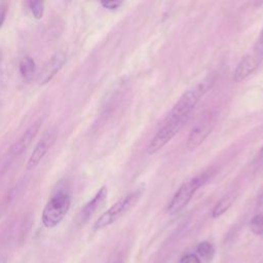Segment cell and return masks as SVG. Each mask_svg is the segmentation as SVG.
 <instances>
[{
  "instance_id": "obj_1",
  "label": "cell",
  "mask_w": 263,
  "mask_h": 263,
  "mask_svg": "<svg viewBox=\"0 0 263 263\" xmlns=\"http://www.w3.org/2000/svg\"><path fill=\"white\" fill-rule=\"evenodd\" d=\"M214 79L206 77L195 85L187 89L174 105L165 119L167 120H187L190 112L194 109L199 100L212 88Z\"/></svg>"
},
{
  "instance_id": "obj_2",
  "label": "cell",
  "mask_w": 263,
  "mask_h": 263,
  "mask_svg": "<svg viewBox=\"0 0 263 263\" xmlns=\"http://www.w3.org/2000/svg\"><path fill=\"white\" fill-rule=\"evenodd\" d=\"M71 206V194L65 189L57 190L45 204L41 220L46 228H53L58 226L65 218Z\"/></svg>"
},
{
  "instance_id": "obj_3",
  "label": "cell",
  "mask_w": 263,
  "mask_h": 263,
  "mask_svg": "<svg viewBox=\"0 0 263 263\" xmlns=\"http://www.w3.org/2000/svg\"><path fill=\"white\" fill-rule=\"evenodd\" d=\"M144 186H140L133 190L128 194L122 196L115 203H113L105 213H103L95 222L93 230H99L113 224L122 215L129 211L140 199L142 193L144 192Z\"/></svg>"
},
{
  "instance_id": "obj_4",
  "label": "cell",
  "mask_w": 263,
  "mask_h": 263,
  "mask_svg": "<svg viewBox=\"0 0 263 263\" xmlns=\"http://www.w3.org/2000/svg\"><path fill=\"white\" fill-rule=\"evenodd\" d=\"M206 180H208V175L202 174L200 176H196L184 182L172 197L167 205V212L171 215H174L182 211L191 200V198L193 197L197 189L200 186H202Z\"/></svg>"
},
{
  "instance_id": "obj_5",
  "label": "cell",
  "mask_w": 263,
  "mask_h": 263,
  "mask_svg": "<svg viewBox=\"0 0 263 263\" xmlns=\"http://www.w3.org/2000/svg\"><path fill=\"white\" fill-rule=\"evenodd\" d=\"M214 125L215 114L210 110L201 113L187 137V148L191 151L197 149L212 133Z\"/></svg>"
},
{
  "instance_id": "obj_6",
  "label": "cell",
  "mask_w": 263,
  "mask_h": 263,
  "mask_svg": "<svg viewBox=\"0 0 263 263\" xmlns=\"http://www.w3.org/2000/svg\"><path fill=\"white\" fill-rule=\"evenodd\" d=\"M186 120H167L164 119L162 126L151 139L147 146V153L152 155L161 150L184 126Z\"/></svg>"
},
{
  "instance_id": "obj_7",
  "label": "cell",
  "mask_w": 263,
  "mask_h": 263,
  "mask_svg": "<svg viewBox=\"0 0 263 263\" xmlns=\"http://www.w3.org/2000/svg\"><path fill=\"white\" fill-rule=\"evenodd\" d=\"M57 134L58 132L54 127H50L44 133L43 137L37 143V145L35 146V148L31 153V156L29 157V160L27 163L28 170L34 168L42 160V158L45 156L47 151L50 149V147L54 143L57 139Z\"/></svg>"
},
{
  "instance_id": "obj_8",
  "label": "cell",
  "mask_w": 263,
  "mask_h": 263,
  "mask_svg": "<svg viewBox=\"0 0 263 263\" xmlns=\"http://www.w3.org/2000/svg\"><path fill=\"white\" fill-rule=\"evenodd\" d=\"M107 195H108L107 186H102L98 190V192L95 194V196L87 203H85V205L80 210L75 220L76 224L79 226L85 224L91 218V216L102 206V204L105 202L107 198Z\"/></svg>"
},
{
  "instance_id": "obj_9",
  "label": "cell",
  "mask_w": 263,
  "mask_h": 263,
  "mask_svg": "<svg viewBox=\"0 0 263 263\" xmlns=\"http://www.w3.org/2000/svg\"><path fill=\"white\" fill-rule=\"evenodd\" d=\"M66 62V54L64 52L54 53L44 65L42 70L38 75V82L40 85L46 84L49 82L55 74L62 69L63 65Z\"/></svg>"
},
{
  "instance_id": "obj_10",
  "label": "cell",
  "mask_w": 263,
  "mask_h": 263,
  "mask_svg": "<svg viewBox=\"0 0 263 263\" xmlns=\"http://www.w3.org/2000/svg\"><path fill=\"white\" fill-rule=\"evenodd\" d=\"M42 120L38 119L36 120L34 123H32L24 133L23 135L12 144V146L10 147V153L12 155H20L21 153H23L28 146L32 143V141L34 140V138L36 137V135L38 134L40 126H41Z\"/></svg>"
},
{
  "instance_id": "obj_11",
  "label": "cell",
  "mask_w": 263,
  "mask_h": 263,
  "mask_svg": "<svg viewBox=\"0 0 263 263\" xmlns=\"http://www.w3.org/2000/svg\"><path fill=\"white\" fill-rule=\"evenodd\" d=\"M259 66V58L256 55L247 54L238 62L233 72V79L236 82H241L247 79Z\"/></svg>"
},
{
  "instance_id": "obj_12",
  "label": "cell",
  "mask_w": 263,
  "mask_h": 263,
  "mask_svg": "<svg viewBox=\"0 0 263 263\" xmlns=\"http://www.w3.org/2000/svg\"><path fill=\"white\" fill-rule=\"evenodd\" d=\"M18 70H20V74L22 75V77L27 80L30 81L32 80L35 71H36V64L35 61L32 57L30 55H25L18 64Z\"/></svg>"
},
{
  "instance_id": "obj_13",
  "label": "cell",
  "mask_w": 263,
  "mask_h": 263,
  "mask_svg": "<svg viewBox=\"0 0 263 263\" xmlns=\"http://www.w3.org/2000/svg\"><path fill=\"white\" fill-rule=\"evenodd\" d=\"M233 200H234V197L232 195H226V196L222 197L214 206V209L212 211V217L218 218V217L222 216L232 205Z\"/></svg>"
},
{
  "instance_id": "obj_14",
  "label": "cell",
  "mask_w": 263,
  "mask_h": 263,
  "mask_svg": "<svg viewBox=\"0 0 263 263\" xmlns=\"http://www.w3.org/2000/svg\"><path fill=\"white\" fill-rule=\"evenodd\" d=\"M28 6L36 20H41L44 13V2L32 0L28 2Z\"/></svg>"
},
{
  "instance_id": "obj_15",
  "label": "cell",
  "mask_w": 263,
  "mask_h": 263,
  "mask_svg": "<svg viewBox=\"0 0 263 263\" xmlns=\"http://www.w3.org/2000/svg\"><path fill=\"white\" fill-rule=\"evenodd\" d=\"M251 230L256 235H263V214L254 216L250 222Z\"/></svg>"
},
{
  "instance_id": "obj_16",
  "label": "cell",
  "mask_w": 263,
  "mask_h": 263,
  "mask_svg": "<svg viewBox=\"0 0 263 263\" xmlns=\"http://www.w3.org/2000/svg\"><path fill=\"white\" fill-rule=\"evenodd\" d=\"M196 251L200 257L204 259H210L214 253V248L209 241H202L197 246Z\"/></svg>"
},
{
  "instance_id": "obj_17",
  "label": "cell",
  "mask_w": 263,
  "mask_h": 263,
  "mask_svg": "<svg viewBox=\"0 0 263 263\" xmlns=\"http://www.w3.org/2000/svg\"><path fill=\"white\" fill-rule=\"evenodd\" d=\"M100 4L106 9L115 10V9L119 8L122 5V2L121 1H116V0H111V1H101Z\"/></svg>"
},
{
  "instance_id": "obj_18",
  "label": "cell",
  "mask_w": 263,
  "mask_h": 263,
  "mask_svg": "<svg viewBox=\"0 0 263 263\" xmlns=\"http://www.w3.org/2000/svg\"><path fill=\"white\" fill-rule=\"evenodd\" d=\"M179 263H200V259L197 257V255L193 254V253H189V254H186L184 255Z\"/></svg>"
},
{
  "instance_id": "obj_19",
  "label": "cell",
  "mask_w": 263,
  "mask_h": 263,
  "mask_svg": "<svg viewBox=\"0 0 263 263\" xmlns=\"http://www.w3.org/2000/svg\"><path fill=\"white\" fill-rule=\"evenodd\" d=\"M7 10H8L7 3L6 2H0V28L3 26V24L5 22Z\"/></svg>"
},
{
  "instance_id": "obj_20",
  "label": "cell",
  "mask_w": 263,
  "mask_h": 263,
  "mask_svg": "<svg viewBox=\"0 0 263 263\" xmlns=\"http://www.w3.org/2000/svg\"><path fill=\"white\" fill-rule=\"evenodd\" d=\"M255 52H256V55L259 58V57H263V29L261 31V35H260V38L257 42V47L255 49Z\"/></svg>"
},
{
  "instance_id": "obj_21",
  "label": "cell",
  "mask_w": 263,
  "mask_h": 263,
  "mask_svg": "<svg viewBox=\"0 0 263 263\" xmlns=\"http://www.w3.org/2000/svg\"><path fill=\"white\" fill-rule=\"evenodd\" d=\"M106 263H122V256L120 254H114Z\"/></svg>"
},
{
  "instance_id": "obj_22",
  "label": "cell",
  "mask_w": 263,
  "mask_h": 263,
  "mask_svg": "<svg viewBox=\"0 0 263 263\" xmlns=\"http://www.w3.org/2000/svg\"><path fill=\"white\" fill-rule=\"evenodd\" d=\"M258 162L263 164V146L261 147V149L259 151V154H258Z\"/></svg>"
},
{
  "instance_id": "obj_23",
  "label": "cell",
  "mask_w": 263,
  "mask_h": 263,
  "mask_svg": "<svg viewBox=\"0 0 263 263\" xmlns=\"http://www.w3.org/2000/svg\"><path fill=\"white\" fill-rule=\"evenodd\" d=\"M7 262V259L5 256H1L0 257V263H6Z\"/></svg>"
},
{
  "instance_id": "obj_24",
  "label": "cell",
  "mask_w": 263,
  "mask_h": 263,
  "mask_svg": "<svg viewBox=\"0 0 263 263\" xmlns=\"http://www.w3.org/2000/svg\"><path fill=\"white\" fill-rule=\"evenodd\" d=\"M1 58H2V52H1V50H0V61H1Z\"/></svg>"
},
{
  "instance_id": "obj_25",
  "label": "cell",
  "mask_w": 263,
  "mask_h": 263,
  "mask_svg": "<svg viewBox=\"0 0 263 263\" xmlns=\"http://www.w3.org/2000/svg\"><path fill=\"white\" fill-rule=\"evenodd\" d=\"M261 263H263V262H261Z\"/></svg>"
}]
</instances>
